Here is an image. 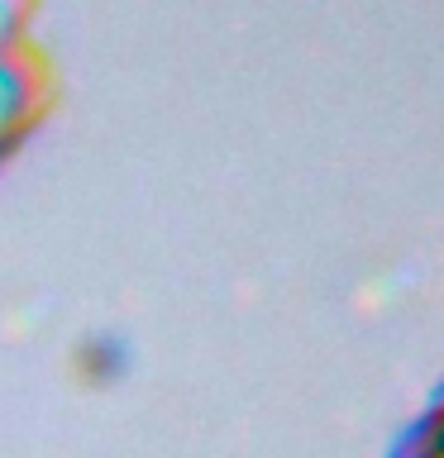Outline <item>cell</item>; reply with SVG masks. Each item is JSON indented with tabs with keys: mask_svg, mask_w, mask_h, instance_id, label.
I'll list each match as a JSON object with an SVG mask.
<instances>
[{
	"mask_svg": "<svg viewBox=\"0 0 444 458\" xmlns=\"http://www.w3.org/2000/svg\"><path fill=\"white\" fill-rule=\"evenodd\" d=\"M43 0H0V177L20 163L63 100V72L38 38Z\"/></svg>",
	"mask_w": 444,
	"mask_h": 458,
	"instance_id": "cell-1",
	"label": "cell"
},
{
	"mask_svg": "<svg viewBox=\"0 0 444 458\" xmlns=\"http://www.w3.org/2000/svg\"><path fill=\"white\" fill-rule=\"evenodd\" d=\"M440 396H430L415 415L401 420V429L392 435L382 458H444V444H440Z\"/></svg>",
	"mask_w": 444,
	"mask_h": 458,
	"instance_id": "cell-2",
	"label": "cell"
}]
</instances>
